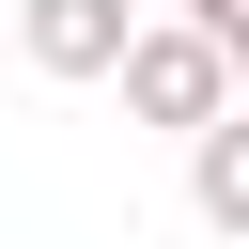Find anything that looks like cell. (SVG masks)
<instances>
[{
	"mask_svg": "<svg viewBox=\"0 0 249 249\" xmlns=\"http://www.w3.org/2000/svg\"><path fill=\"white\" fill-rule=\"evenodd\" d=\"M124 47H140L124 0H16V62L31 78H124Z\"/></svg>",
	"mask_w": 249,
	"mask_h": 249,
	"instance_id": "7a4b0ae2",
	"label": "cell"
},
{
	"mask_svg": "<svg viewBox=\"0 0 249 249\" xmlns=\"http://www.w3.org/2000/svg\"><path fill=\"white\" fill-rule=\"evenodd\" d=\"M171 16H202V31H218V47H233V31H249V0H171Z\"/></svg>",
	"mask_w": 249,
	"mask_h": 249,
	"instance_id": "277c9868",
	"label": "cell"
},
{
	"mask_svg": "<svg viewBox=\"0 0 249 249\" xmlns=\"http://www.w3.org/2000/svg\"><path fill=\"white\" fill-rule=\"evenodd\" d=\"M187 202H202V233H249V109H218L187 140Z\"/></svg>",
	"mask_w": 249,
	"mask_h": 249,
	"instance_id": "3957f363",
	"label": "cell"
},
{
	"mask_svg": "<svg viewBox=\"0 0 249 249\" xmlns=\"http://www.w3.org/2000/svg\"><path fill=\"white\" fill-rule=\"evenodd\" d=\"M0 16H16V0H0Z\"/></svg>",
	"mask_w": 249,
	"mask_h": 249,
	"instance_id": "8992f818",
	"label": "cell"
},
{
	"mask_svg": "<svg viewBox=\"0 0 249 249\" xmlns=\"http://www.w3.org/2000/svg\"><path fill=\"white\" fill-rule=\"evenodd\" d=\"M124 109L171 124V140H202V124L233 109V47H218L202 16H140V47H124Z\"/></svg>",
	"mask_w": 249,
	"mask_h": 249,
	"instance_id": "6da1fadb",
	"label": "cell"
},
{
	"mask_svg": "<svg viewBox=\"0 0 249 249\" xmlns=\"http://www.w3.org/2000/svg\"><path fill=\"white\" fill-rule=\"evenodd\" d=\"M233 109H249V31H233Z\"/></svg>",
	"mask_w": 249,
	"mask_h": 249,
	"instance_id": "5b68a950",
	"label": "cell"
}]
</instances>
